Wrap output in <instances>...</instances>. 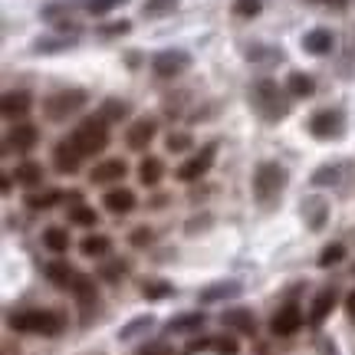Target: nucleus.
<instances>
[{"instance_id":"nucleus-1","label":"nucleus","mask_w":355,"mask_h":355,"mask_svg":"<svg viewBox=\"0 0 355 355\" xmlns=\"http://www.w3.org/2000/svg\"><path fill=\"white\" fill-rule=\"evenodd\" d=\"M7 323H10L14 332H33V336H59L63 332V316L59 312H46V310L14 312Z\"/></svg>"},{"instance_id":"nucleus-2","label":"nucleus","mask_w":355,"mask_h":355,"mask_svg":"<svg viewBox=\"0 0 355 355\" xmlns=\"http://www.w3.org/2000/svg\"><path fill=\"white\" fill-rule=\"evenodd\" d=\"M69 138H73V145L83 151V158H86V155H99V151L109 145V122H105L103 116L86 118V122L76 125V132L69 135Z\"/></svg>"},{"instance_id":"nucleus-3","label":"nucleus","mask_w":355,"mask_h":355,"mask_svg":"<svg viewBox=\"0 0 355 355\" xmlns=\"http://www.w3.org/2000/svg\"><path fill=\"white\" fill-rule=\"evenodd\" d=\"M250 99H253L257 112H260L263 118H283L286 112H290V103L280 96V86H277L273 79H260V83L253 86Z\"/></svg>"},{"instance_id":"nucleus-4","label":"nucleus","mask_w":355,"mask_h":355,"mask_svg":"<svg viewBox=\"0 0 355 355\" xmlns=\"http://www.w3.org/2000/svg\"><path fill=\"white\" fill-rule=\"evenodd\" d=\"M86 92L83 89H63V92H53L50 99L43 103V112L46 118H53V122H66L69 116H76L83 105H86Z\"/></svg>"},{"instance_id":"nucleus-5","label":"nucleus","mask_w":355,"mask_h":355,"mask_svg":"<svg viewBox=\"0 0 355 355\" xmlns=\"http://www.w3.org/2000/svg\"><path fill=\"white\" fill-rule=\"evenodd\" d=\"M283 188H286V171H283L280 164L263 162L257 168V175H253V194H257L263 204H270L273 197H280Z\"/></svg>"},{"instance_id":"nucleus-6","label":"nucleus","mask_w":355,"mask_h":355,"mask_svg":"<svg viewBox=\"0 0 355 355\" xmlns=\"http://www.w3.org/2000/svg\"><path fill=\"white\" fill-rule=\"evenodd\" d=\"M188 66H191V56L184 50H164V53H158V56L151 59V69H155V76H162V79H175Z\"/></svg>"},{"instance_id":"nucleus-7","label":"nucleus","mask_w":355,"mask_h":355,"mask_svg":"<svg viewBox=\"0 0 355 355\" xmlns=\"http://www.w3.org/2000/svg\"><path fill=\"white\" fill-rule=\"evenodd\" d=\"M214 158H217V145H204L194 158H188L178 168V181H197L201 175H207V168L214 164Z\"/></svg>"},{"instance_id":"nucleus-8","label":"nucleus","mask_w":355,"mask_h":355,"mask_svg":"<svg viewBox=\"0 0 355 355\" xmlns=\"http://www.w3.org/2000/svg\"><path fill=\"white\" fill-rule=\"evenodd\" d=\"M158 132V122L155 118H135L132 125H129V132H125V142L132 151H145L151 145V138Z\"/></svg>"},{"instance_id":"nucleus-9","label":"nucleus","mask_w":355,"mask_h":355,"mask_svg":"<svg viewBox=\"0 0 355 355\" xmlns=\"http://www.w3.org/2000/svg\"><path fill=\"white\" fill-rule=\"evenodd\" d=\"M310 135H316V138H336V135H342V116L332 112V109L316 112L310 118Z\"/></svg>"},{"instance_id":"nucleus-10","label":"nucleus","mask_w":355,"mask_h":355,"mask_svg":"<svg viewBox=\"0 0 355 355\" xmlns=\"http://www.w3.org/2000/svg\"><path fill=\"white\" fill-rule=\"evenodd\" d=\"M299 325H303V312H299V306L290 303V306H283V310L270 319V332H273V336H293Z\"/></svg>"},{"instance_id":"nucleus-11","label":"nucleus","mask_w":355,"mask_h":355,"mask_svg":"<svg viewBox=\"0 0 355 355\" xmlns=\"http://www.w3.org/2000/svg\"><path fill=\"white\" fill-rule=\"evenodd\" d=\"M53 162H56V168L63 171V175H69V171H76V168H79V162H83V151L73 145V138H66V142H59V145L53 148Z\"/></svg>"},{"instance_id":"nucleus-12","label":"nucleus","mask_w":355,"mask_h":355,"mask_svg":"<svg viewBox=\"0 0 355 355\" xmlns=\"http://www.w3.org/2000/svg\"><path fill=\"white\" fill-rule=\"evenodd\" d=\"M221 323L227 325V329H234V332H244V336H253V332H257L253 312L240 310V306H234V310H224L221 312Z\"/></svg>"},{"instance_id":"nucleus-13","label":"nucleus","mask_w":355,"mask_h":355,"mask_svg":"<svg viewBox=\"0 0 355 355\" xmlns=\"http://www.w3.org/2000/svg\"><path fill=\"white\" fill-rule=\"evenodd\" d=\"M125 162L122 158H109V162H99L96 168H92V184H112V181H118V178H125Z\"/></svg>"},{"instance_id":"nucleus-14","label":"nucleus","mask_w":355,"mask_h":355,"mask_svg":"<svg viewBox=\"0 0 355 355\" xmlns=\"http://www.w3.org/2000/svg\"><path fill=\"white\" fill-rule=\"evenodd\" d=\"M303 50L312 53V56H325V53L332 50V33H329V30H310V33L303 36Z\"/></svg>"},{"instance_id":"nucleus-15","label":"nucleus","mask_w":355,"mask_h":355,"mask_svg":"<svg viewBox=\"0 0 355 355\" xmlns=\"http://www.w3.org/2000/svg\"><path fill=\"white\" fill-rule=\"evenodd\" d=\"M0 109H3V118H23L30 112V96L27 92H7Z\"/></svg>"},{"instance_id":"nucleus-16","label":"nucleus","mask_w":355,"mask_h":355,"mask_svg":"<svg viewBox=\"0 0 355 355\" xmlns=\"http://www.w3.org/2000/svg\"><path fill=\"white\" fill-rule=\"evenodd\" d=\"M36 138H40L36 125H30V122H17L14 132H10V145L20 148V151H30V148L36 145Z\"/></svg>"},{"instance_id":"nucleus-17","label":"nucleus","mask_w":355,"mask_h":355,"mask_svg":"<svg viewBox=\"0 0 355 355\" xmlns=\"http://www.w3.org/2000/svg\"><path fill=\"white\" fill-rule=\"evenodd\" d=\"M332 306H336V293H332V290H323V293L312 299L310 325H323V323H325V316L332 312Z\"/></svg>"},{"instance_id":"nucleus-18","label":"nucleus","mask_w":355,"mask_h":355,"mask_svg":"<svg viewBox=\"0 0 355 355\" xmlns=\"http://www.w3.org/2000/svg\"><path fill=\"white\" fill-rule=\"evenodd\" d=\"M135 207V194L125 191V188H116V191L105 194V211H112V214H129Z\"/></svg>"},{"instance_id":"nucleus-19","label":"nucleus","mask_w":355,"mask_h":355,"mask_svg":"<svg viewBox=\"0 0 355 355\" xmlns=\"http://www.w3.org/2000/svg\"><path fill=\"white\" fill-rule=\"evenodd\" d=\"M162 175H164L162 158H151V155H148L145 162L138 164V181H142L145 188H151V184H158V181H162Z\"/></svg>"},{"instance_id":"nucleus-20","label":"nucleus","mask_w":355,"mask_h":355,"mask_svg":"<svg viewBox=\"0 0 355 355\" xmlns=\"http://www.w3.org/2000/svg\"><path fill=\"white\" fill-rule=\"evenodd\" d=\"M79 250L86 253V257H105V253L112 250V240L105 234H89V237H83Z\"/></svg>"},{"instance_id":"nucleus-21","label":"nucleus","mask_w":355,"mask_h":355,"mask_svg":"<svg viewBox=\"0 0 355 355\" xmlns=\"http://www.w3.org/2000/svg\"><path fill=\"white\" fill-rule=\"evenodd\" d=\"M69 201H73V204H69V221L83 224V227H96V211L83 204V197H79V194H73Z\"/></svg>"},{"instance_id":"nucleus-22","label":"nucleus","mask_w":355,"mask_h":355,"mask_svg":"<svg viewBox=\"0 0 355 355\" xmlns=\"http://www.w3.org/2000/svg\"><path fill=\"white\" fill-rule=\"evenodd\" d=\"M14 178H17V184L33 188V184H40V181H43V168H40L36 162H23V164H17Z\"/></svg>"},{"instance_id":"nucleus-23","label":"nucleus","mask_w":355,"mask_h":355,"mask_svg":"<svg viewBox=\"0 0 355 355\" xmlns=\"http://www.w3.org/2000/svg\"><path fill=\"white\" fill-rule=\"evenodd\" d=\"M240 293V283L237 280H224V283H214V286H207L204 293H201V299H204V303H214V299H227V296H237Z\"/></svg>"},{"instance_id":"nucleus-24","label":"nucleus","mask_w":355,"mask_h":355,"mask_svg":"<svg viewBox=\"0 0 355 355\" xmlns=\"http://www.w3.org/2000/svg\"><path fill=\"white\" fill-rule=\"evenodd\" d=\"M43 244L53 253H66V250H69V234H66L63 227H46V230H43Z\"/></svg>"},{"instance_id":"nucleus-25","label":"nucleus","mask_w":355,"mask_h":355,"mask_svg":"<svg viewBox=\"0 0 355 355\" xmlns=\"http://www.w3.org/2000/svg\"><path fill=\"white\" fill-rule=\"evenodd\" d=\"M204 325V312H184L168 323V332H191V329H201Z\"/></svg>"},{"instance_id":"nucleus-26","label":"nucleus","mask_w":355,"mask_h":355,"mask_svg":"<svg viewBox=\"0 0 355 355\" xmlns=\"http://www.w3.org/2000/svg\"><path fill=\"white\" fill-rule=\"evenodd\" d=\"M286 89H290V96H312V89H316V83H312L306 73H290L286 76Z\"/></svg>"},{"instance_id":"nucleus-27","label":"nucleus","mask_w":355,"mask_h":355,"mask_svg":"<svg viewBox=\"0 0 355 355\" xmlns=\"http://www.w3.org/2000/svg\"><path fill=\"white\" fill-rule=\"evenodd\" d=\"M69 290H73L83 303H92L96 299V283H92V277H83V273H76L73 283H69Z\"/></svg>"},{"instance_id":"nucleus-28","label":"nucleus","mask_w":355,"mask_h":355,"mask_svg":"<svg viewBox=\"0 0 355 355\" xmlns=\"http://www.w3.org/2000/svg\"><path fill=\"white\" fill-rule=\"evenodd\" d=\"M46 277L56 283V286H69L76 277V270L73 266H66V263H46Z\"/></svg>"},{"instance_id":"nucleus-29","label":"nucleus","mask_w":355,"mask_h":355,"mask_svg":"<svg viewBox=\"0 0 355 355\" xmlns=\"http://www.w3.org/2000/svg\"><path fill=\"white\" fill-rule=\"evenodd\" d=\"M178 7V0H145V17H164V14H171Z\"/></svg>"},{"instance_id":"nucleus-30","label":"nucleus","mask_w":355,"mask_h":355,"mask_svg":"<svg viewBox=\"0 0 355 355\" xmlns=\"http://www.w3.org/2000/svg\"><path fill=\"white\" fill-rule=\"evenodd\" d=\"M191 145L194 142H191V135L188 132H171L168 135V151H171V155H181V151H188Z\"/></svg>"},{"instance_id":"nucleus-31","label":"nucleus","mask_w":355,"mask_h":355,"mask_svg":"<svg viewBox=\"0 0 355 355\" xmlns=\"http://www.w3.org/2000/svg\"><path fill=\"white\" fill-rule=\"evenodd\" d=\"M59 201V194L56 191H46V194H30L27 197V204L33 207V211H46V207H53Z\"/></svg>"},{"instance_id":"nucleus-32","label":"nucleus","mask_w":355,"mask_h":355,"mask_svg":"<svg viewBox=\"0 0 355 355\" xmlns=\"http://www.w3.org/2000/svg\"><path fill=\"white\" fill-rule=\"evenodd\" d=\"M342 257H345V247L342 244H329L323 253H319V266H332V263H339Z\"/></svg>"},{"instance_id":"nucleus-33","label":"nucleus","mask_w":355,"mask_h":355,"mask_svg":"<svg viewBox=\"0 0 355 355\" xmlns=\"http://www.w3.org/2000/svg\"><path fill=\"white\" fill-rule=\"evenodd\" d=\"M125 112H129V105H125V103H116V99H109V103L103 105V118H105V122H112V118H122Z\"/></svg>"},{"instance_id":"nucleus-34","label":"nucleus","mask_w":355,"mask_h":355,"mask_svg":"<svg viewBox=\"0 0 355 355\" xmlns=\"http://www.w3.org/2000/svg\"><path fill=\"white\" fill-rule=\"evenodd\" d=\"M151 323H155L151 316H142V319H135L132 325H125V329L118 332V339H132V336H138V329H148Z\"/></svg>"},{"instance_id":"nucleus-35","label":"nucleus","mask_w":355,"mask_h":355,"mask_svg":"<svg viewBox=\"0 0 355 355\" xmlns=\"http://www.w3.org/2000/svg\"><path fill=\"white\" fill-rule=\"evenodd\" d=\"M234 14L237 17H257V14H260V0H237Z\"/></svg>"},{"instance_id":"nucleus-36","label":"nucleus","mask_w":355,"mask_h":355,"mask_svg":"<svg viewBox=\"0 0 355 355\" xmlns=\"http://www.w3.org/2000/svg\"><path fill=\"white\" fill-rule=\"evenodd\" d=\"M118 3H125V0H86V10L89 14H109Z\"/></svg>"},{"instance_id":"nucleus-37","label":"nucleus","mask_w":355,"mask_h":355,"mask_svg":"<svg viewBox=\"0 0 355 355\" xmlns=\"http://www.w3.org/2000/svg\"><path fill=\"white\" fill-rule=\"evenodd\" d=\"M142 293H145L148 299H158V296L171 293V286H168V283H145V286H142Z\"/></svg>"},{"instance_id":"nucleus-38","label":"nucleus","mask_w":355,"mask_h":355,"mask_svg":"<svg viewBox=\"0 0 355 355\" xmlns=\"http://www.w3.org/2000/svg\"><path fill=\"white\" fill-rule=\"evenodd\" d=\"M312 181H316V184H329V181H339V168H319Z\"/></svg>"},{"instance_id":"nucleus-39","label":"nucleus","mask_w":355,"mask_h":355,"mask_svg":"<svg viewBox=\"0 0 355 355\" xmlns=\"http://www.w3.org/2000/svg\"><path fill=\"white\" fill-rule=\"evenodd\" d=\"M214 349L221 355H234L237 352V342L234 339H214Z\"/></svg>"},{"instance_id":"nucleus-40","label":"nucleus","mask_w":355,"mask_h":355,"mask_svg":"<svg viewBox=\"0 0 355 355\" xmlns=\"http://www.w3.org/2000/svg\"><path fill=\"white\" fill-rule=\"evenodd\" d=\"M125 273V263H105L103 266V277L105 280H116V277H122Z\"/></svg>"},{"instance_id":"nucleus-41","label":"nucleus","mask_w":355,"mask_h":355,"mask_svg":"<svg viewBox=\"0 0 355 355\" xmlns=\"http://www.w3.org/2000/svg\"><path fill=\"white\" fill-rule=\"evenodd\" d=\"M138 355H175V352H171L168 345H145Z\"/></svg>"},{"instance_id":"nucleus-42","label":"nucleus","mask_w":355,"mask_h":355,"mask_svg":"<svg viewBox=\"0 0 355 355\" xmlns=\"http://www.w3.org/2000/svg\"><path fill=\"white\" fill-rule=\"evenodd\" d=\"M148 240H151V230H148V227H142V230H135V234H132V244H138V247H142V244H148Z\"/></svg>"},{"instance_id":"nucleus-43","label":"nucleus","mask_w":355,"mask_h":355,"mask_svg":"<svg viewBox=\"0 0 355 355\" xmlns=\"http://www.w3.org/2000/svg\"><path fill=\"white\" fill-rule=\"evenodd\" d=\"M345 310H349V319L355 323V290L349 293V299H345Z\"/></svg>"},{"instance_id":"nucleus-44","label":"nucleus","mask_w":355,"mask_h":355,"mask_svg":"<svg viewBox=\"0 0 355 355\" xmlns=\"http://www.w3.org/2000/svg\"><path fill=\"white\" fill-rule=\"evenodd\" d=\"M325 3H336V7H342V3H345V0H325Z\"/></svg>"}]
</instances>
